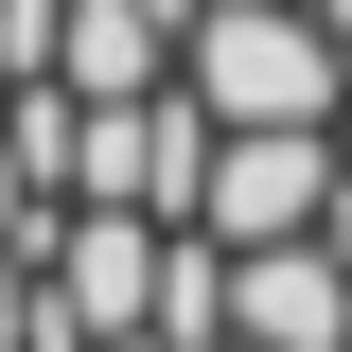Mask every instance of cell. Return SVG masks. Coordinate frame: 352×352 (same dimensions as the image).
Segmentation results:
<instances>
[{
  "label": "cell",
  "instance_id": "6da1fadb",
  "mask_svg": "<svg viewBox=\"0 0 352 352\" xmlns=\"http://www.w3.org/2000/svg\"><path fill=\"white\" fill-rule=\"evenodd\" d=\"M176 88H194L212 124H335L352 106V36L317 0H212V18L176 36Z\"/></svg>",
  "mask_w": 352,
  "mask_h": 352
},
{
  "label": "cell",
  "instance_id": "7a4b0ae2",
  "mask_svg": "<svg viewBox=\"0 0 352 352\" xmlns=\"http://www.w3.org/2000/svg\"><path fill=\"white\" fill-rule=\"evenodd\" d=\"M194 229L212 247H317V229H352V141L335 124H229Z\"/></svg>",
  "mask_w": 352,
  "mask_h": 352
},
{
  "label": "cell",
  "instance_id": "3957f363",
  "mask_svg": "<svg viewBox=\"0 0 352 352\" xmlns=\"http://www.w3.org/2000/svg\"><path fill=\"white\" fill-rule=\"evenodd\" d=\"M53 88H71V106H159L176 88V18L159 0H71V18H53Z\"/></svg>",
  "mask_w": 352,
  "mask_h": 352
},
{
  "label": "cell",
  "instance_id": "277c9868",
  "mask_svg": "<svg viewBox=\"0 0 352 352\" xmlns=\"http://www.w3.org/2000/svg\"><path fill=\"white\" fill-rule=\"evenodd\" d=\"M159 352H229V247L212 229H176V264H159Z\"/></svg>",
  "mask_w": 352,
  "mask_h": 352
},
{
  "label": "cell",
  "instance_id": "5b68a950",
  "mask_svg": "<svg viewBox=\"0 0 352 352\" xmlns=\"http://www.w3.org/2000/svg\"><path fill=\"white\" fill-rule=\"evenodd\" d=\"M36 229H53V194H36V159L0 141V247H36Z\"/></svg>",
  "mask_w": 352,
  "mask_h": 352
},
{
  "label": "cell",
  "instance_id": "8992f818",
  "mask_svg": "<svg viewBox=\"0 0 352 352\" xmlns=\"http://www.w3.org/2000/svg\"><path fill=\"white\" fill-rule=\"evenodd\" d=\"M159 18H176V36H194V18H212V0H159Z\"/></svg>",
  "mask_w": 352,
  "mask_h": 352
}]
</instances>
